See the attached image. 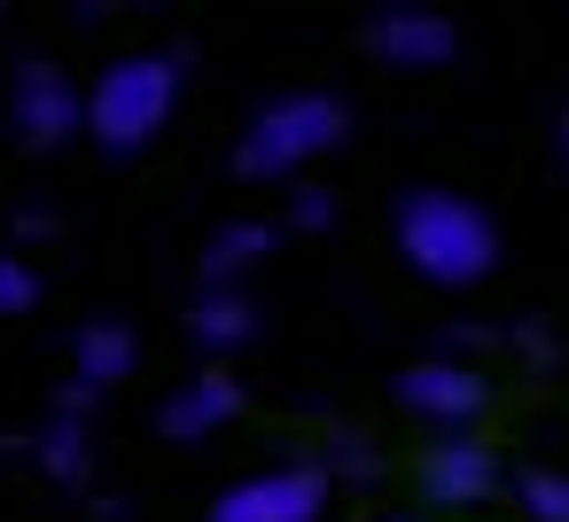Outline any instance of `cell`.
<instances>
[{
  "instance_id": "obj_1",
  "label": "cell",
  "mask_w": 569,
  "mask_h": 522,
  "mask_svg": "<svg viewBox=\"0 0 569 522\" xmlns=\"http://www.w3.org/2000/svg\"><path fill=\"white\" fill-rule=\"evenodd\" d=\"M398 250L429 289H476L499 265V227L460 188H413L398 203Z\"/></svg>"
},
{
  "instance_id": "obj_2",
  "label": "cell",
  "mask_w": 569,
  "mask_h": 522,
  "mask_svg": "<svg viewBox=\"0 0 569 522\" xmlns=\"http://www.w3.org/2000/svg\"><path fill=\"white\" fill-rule=\"evenodd\" d=\"M351 133V110L343 94H320V87H297V94H273L242 141H234V172L242 180H305L320 157H336Z\"/></svg>"
},
{
  "instance_id": "obj_3",
  "label": "cell",
  "mask_w": 569,
  "mask_h": 522,
  "mask_svg": "<svg viewBox=\"0 0 569 522\" xmlns=\"http://www.w3.org/2000/svg\"><path fill=\"white\" fill-rule=\"evenodd\" d=\"M180 110V63L172 56H118L94 87H87V133L118 157L149 149Z\"/></svg>"
},
{
  "instance_id": "obj_4",
  "label": "cell",
  "mask_w": 569,
  "mask_h": 522,
  "mask_svg": "<svg viewBox=\"0 0 569 522\" xmlns=\"http://www.w3.org/2000/svg\"><path fill=\"white\" fill-rule=\"evenodd\" d=\"M398 405L413 413V421H429L437 436H476V421H483V405H491V382L468 367V359H421V367H406L398 374Z\"/></svg>"
},
{
  "instance_id": "obj_5",
  "label": "cell",
  "mask_w": 569,
  "mask_h": 522,
  "mask_svg": "<svg viewBox=\"0 0 569 522\" xmlns=\"http://www.w3.org/2000/svg\"><path fill=\"white\" fill-rule=\"evenodd\" d=\"M328 514V483L312 468H266L242 475L234 491H219L211 522H320Z\"/></svg>"
},
{
  "instance_id": "obj_6",
  "label": "cell",
  "mask_w": 569,
  "mask_h": 522,
  "mask_svg": "<svg viewBox=\"0 0 569 522\" xmlns=\"http://www.w3.org/2000/svg\"><path fill=\"white\" fill-rule=\"evenodd\" d=\"M367 56L390 63V71H437V63L460 56V32L437 9H375L367 17Z\"/></svg>"
},
{
  "instance_id": "obj_7",
  "label": "cell",
  "mask_w": 569,
  "mask_h": 522,
  "mask_svg": "<svg viewBox=\"0 0 569 522\" xmlns=\"http://www.w3.org/2000/svg\"><path fill=\"white\" fill-rule=\"evenodd\" d=\"M9 118H17V133L24 141H71L79 126H87V87L79 79H63L56 63H24L17 71V87H9Z\"/></svg>"
},
{
  "instance_id": "obj_8",
  "label": "cell",
  "mask_w": 569,
  "mask_h": 522,
  "mask_svg": "<svg viewBox=\"0 0 569 522\" xmlns=\"http://www.w3.org/2000/svg\"><path fill=\"white\" fill-rule=\"evenodd\" d=\"M234 413H242V382H234V374H219V367H203L196 382H180V390L164 398L157 429H164V436H180V444H196V436H219Z\"/></svg>"
},
{
  "instance_id": "obj_9",
  "label": "cell",
  "mask_w": 569,
  "mask_h": 522,
  "mask_svg": "<svg viewBox=\"0 0 569 522\" xmlns=\"http://www.w3.org/2000/svg\"><path fill=\"white\" fill-rule=\"evenodd\" d=\"M421 483H429V499H437V506H476V499H491V491H499V460H491L476 436H437V444H429Z\"/></svg>"
},
{
  "instance_id": "obj_10",
  "label": "cell",
  "mask_w": 569,
  "mask_h": 522,
  "mask_svg": "<svg viewBox=\"0 0 569 522\" xmlns=\"http://www.w3.org/2000/svg\"><path fill=\"white\" fill-rule=\"evenodd\" d=\"M133 367H141V335H133L126 320H87V328L71 335V374H79L87 398H94V390H118Z\"/></svg>"
},
{
  "instance_id": "obj_11",
  "label": "cell",
  "mask_w": 569,
  "mask_h": 522,
  "mask_svg": "<svg viewBox=\"0 0 569 522\" xmlns=\"http://www.w3.org/2000/svg\"><path fill=\"white\" fill-rule=\"evenodd\" d=\"M188 335H196V351L227 359V351H242V343L258 335V304H250L242 289H203V297L188 304Z\"/></svg>"
},
{
  "instance_id": "obj_12",
  "label": "cell",
  "mask_w": 569,
  "mask_h": 522,
  "mask_svg": "<svg viewBox=\"0 0 569 522\" xmlns=\"http://www.w3.org/2000/svg\"><path fill=\"white\" fill-rule=\"evenodd\" d=\"M266 250H273L266 227H227V234L203 250V289H242V273H250Z\"/></svg>"
},
{
  "instance_id": "obj_13",
  "label": "cell",
  "mask_w": 569,
  "mask_h": 522,
  "mask_svg": "<svg viewBox=\"0 0 569 522\" xmlns=\"http://www.w3.org/2000/svg\"><path fill=\"white\" fill-rule=\"evenodd\" d=\"M515 506H522V522H569V468H522Z\"/></svg>"
},
{
  "instance_id": "obj_14",
  "label": "cell",
  "mask_w": 569,
  "mask_h": 522,
  "mask_svg": "<svg viewBox=\"0 0 569 522\" xmlns=\"http://www.w3.org/2000/svg\"><path fill=\"white\" fill-rule=\"evenodd\" d=\"M79 398H87V390H79ZM79 398L63 405V421H56V429H48V444H40V452H48V468H56L63 483H71V475H87V421H79Z\"/></svg>"
},
{
  "instance_id": "obj_15",
  "label": "cell",
  "mask_w": 569,
  "mask_h": 522,
  "mask_svg": "<svg viewBox=\"0 0 569 522\" xmlns=\"http://www.w3.org/2000/svg\"><path fill=\"white\" fill-rule=\"evenodd\" d=\"M32 304H40V273H32V258L0 250V320H17V312H32Z\"/></svg>"
},
{
  "instance_id": "obj_16",
  "label": "cell",
  "mask_w": 569,
  "mask_h": 522,
  "mask_svg": "<svg viewBox=\"0 0 569 522\" xmlns=\"http://www.w3.org/2000/svg\"><path fill=\"white\" fill-rule=\"evenodd\" d=\"M297 227H305V234H320V227H336V195H320V188H305V195H297Z\"/></svg>"
},
{
  "instance_id": "obj_17",
  "label": "cell",
  "mask_w": 569,
  "mask_h": 522,
  "mask_svg": "<svg viewBox=\"0 0 569 522\" xmlns=\"http://www.w3.org/2000/svg\"><path fill=\"white\" fill-rule=\"evenodd\" d=\"M561 157H569V110H561Z\"/></svg>"
}]
</instances>
